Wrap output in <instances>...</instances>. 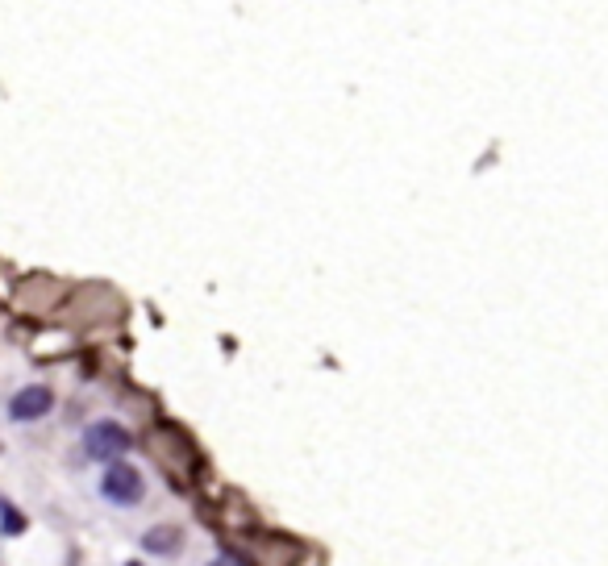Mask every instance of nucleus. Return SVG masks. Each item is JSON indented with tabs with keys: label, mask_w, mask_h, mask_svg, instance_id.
I'll list each match as a JSON object with an SVG mask.
<instances>
[{
	"label": "nucleus",
	"mask_w": 608,
	"mask_h": 566,
	"mask_svg": "<svg viewBox=\"0 0 608 566\" xmlns=\"http://www.w3.org/2000/svg\"><path fill=\"white\" fill-rule=\"evenodd\" d=\"M142 492H146L142 475L121 458H113L105 467V475H100V496H105L109 504H117V508H134L142 500Z\"/></svg>",
	"instance_id": "obj_1"
},
{
	"label": "nucleus",
	"mask_w": 608,
	"mask_h": 566,
	"mask_svg": "<svg viewBox=\"0 0 608 566\" xmlns=\"http://www.w3.org/2000/svg\"><path fill=\"white\" fill-rule=\"evenodd\" d=\"M130 446H134L130 429L117 425V421H96V425H88V433H84V450H88V458H96V462H113V458H121Z\"/></svg>",
	"instance_id": "obj_2"
},
{
	"label": "nucleus",
	"mask_w": 608,
	"mask_h": 566,
	"mask_svg": "<svg viewBox=\"0 0 608 566\" xmlns=\"http://www.w3.org/2000/svg\"><path fill=\"white\" fill-rule=\"evenodd\" d=\"M50 408H55V392L34 383V388H21L13 400H9V417L13 421H42Z\"/></svg>",
	"instance_id": "obj_3"
},
{
	"label": "nucleus",
	"mask_w": 608,
	"mask_h": 566,
	"mask_svg": "<svg viewBox=\"0 0 608 566\" xmlns=\"http://www.w3.org/2000/svg\"><path fill=\"white\" fill-rule=\"evenodd\" d=\"M142 546H146L150 554H175V550H180V529H167V525L150 529V533L142 537Z\"/></svg>",
	"instance_id": "obj_4"
},
{
	"label": "nucleus",
	"mask_w": 608,
	"mask_h": 566,
	"mask_svg": "<svg viewBox=\"0 0 608 566\" xmlns=\"http://www.w3.org/2000/svg\"><path fill=\"white\" fill-rule=\"evenodd\" d=\"M25 529V517H21V512L5 500V496H0V533H5V537H17Z\"/></svg>",
	"instance_id": "obj_5"
}]
</instances>
